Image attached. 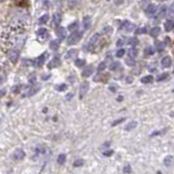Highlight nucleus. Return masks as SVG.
Returning a JSON list of instances; mask_svg holds the SVG:
<instances>
[{
    "instance_id": "obj_41",
    "label": "nucleus",
    "mask_w": 174,
    "mask_h": 174,
    "mask_svg": "<svg viewBox=\"0 0 174 174\" xmlns=\"http://www.w3.org/2000/svg\"><path fill=\"white\" fill-rule=\"evenodd\" d=\"M112 155H113V150H108V151L104 152V156H106V157H109V156H112Z\"/></svg>"
},
{
    "instance_id": "obj_38",
    "label": "nucleus",
    "mask_w": 174,
    "mask_h": 174,
    "mask_svg": "<svg viewBox=\"0 0 174 174\" xmlns=\"http://www.w3.org/2000/svg\"><path fill=\"white\" fill-rule=\"evenodd\" d=\"M119 67H120V63H119V62H113V63L110 65V70H112V71H115V70H117Z\"/></svg>"
},
{
    "instance_id": "obj_6",
    "label": "nucleus",
    "mask_w": 174,
    "mask_h": 174,
    "mask_svg": "<svg viewBox=\"0 0 174 174\" xmlns=\"http://www.w3.org/2000/svg\"><path fill=\"white\" fill-rule=\"evenodd\" d=\"M156 12H157V7L155 4H149L145 10V13L147 16H152Z\"/></svg>"
},
{
    "instance_id": "obj_1",
    "label": "nucleus",
    "mask_w": 174,
    "mask_h": 174,
    "mask_svg": "<svg viewBox=\"0 0 174 174\" xmlns=\"http://www.w3.org/2000/svg\"><path fill=\"white\" fill-rule=\"evenodd\" d=\"M82 32H73L72 34L70 35L69 38H68V45H75L77 44L79 40H81V38H82Z\"/></svg>"
},
{
    "instance_id": "obj_15",
    "label": "nucleus",
    "mask_w": 174,
    "mask_h": 174,
    "mask_svg": "<svg viewBox=\"0 0 174 174\" xmlns=\"http://www.w3.org/2000/svg\"><path fill=\"white\" fill-rule=\"evenodd\" d=\"M60 22H61V14H59V13L54 14V27H58L59 24H60Z\"/></svg>"
},
{
    "instance_id": "obj_13",
    "label": "nucleus",
    "mask_w": 174,
    "mask_h": 174,
    "mask_svg": "<svg viewBox=\"0 0 174 174\" xmlns=\"http://www.w3.org/2000/svg\"><path fill=\"white\" fill-rule=\"evenodd\" d=\"M164 26H165V31L170 32V31H172V29H174V21L173 20H168V21L165 22Z\"/></svg>"
},
{
    "instance_id": "obj_28",
    "label": "nucleus",
    "mask_w": 174,
    "mask_h": 174,
    "mask_svg": "<svg viewBox=\"0 0 174 174\" xmlns=\"http://www.w3.org/2000/svg\"><path fill=\"white\" fill-rule=\"evenodd\" d=\"M128 54H130L131 58H135L138 54H137V50L135 48H132V49H130V51H128Z\"/></svg>"
},
{
    "instance_id": "obj_37",
    "label": "nucleus",
    "mask_w": 174,
    "mask_h": 174,
    "mask_svg": "<svg viewBox=\"0 0 174 174\" xmlns=\"http://www.w3.org/2000/svg\"><path fill=\"white\" fill-rule=\"evenodd\" d=\"M125 121V117H121V119H119V120H115L112 123V126H115V125H119L120 123H122V122H124Z\"/></svg>"
},
{
    "instance_id": "obj_2",
    "label": "nucleus",
    "mask_w": 174,
    "mask_h": 174,
    "mask_svg": "<svg viewBox=\"0 0 174 174\" xmlns=\"http://www.w3.org/2000/svg\"><path fill=\"white\" fill-rule=\"evenodd\" d=\"M99 37H100V35H99L98 33L94 34V36H93V37L89 39L88 43H87V46H86V48H87L88 50H95L96 46H97V44H98Z\"/></svg>"
},
{
    "instance_id": "obj_18",
    "label": "nucleus",
    "mask_w": 174,
    "mask_h": 174,
    "mask_svg": "<svg viewBox=\"0 0 174 174\" xmlns=\"http://www.w3.org/2000/svg\"><path fill=\"white\" fill-rule=\"evenodd\" d=\"M60 46V39H58V40H52L50 44V48L52 50H57L58 48Z\"/></svg>"
},
{
    "instance_id": "obj_36",
    "label": "nucleus",
    "mask_w": 174,
    "mask_h": 174,
    "mask_svg": "<svg viewBox=\"0 0 174 174\" xmlns=\"http://www.w3.org/2000/svg\"><path fill=\"white\" fill-rule=\"evenodd\" d=\"M77 25H79V23H77V22L72 23V24H70V25H69V29H70V31H75V29H77Z\"/></svg>"
},
{
    "instance_id": "obj_23",
    "label": "nucleus",
    "mask_w": 174,
    "mask_h": 174,
    "mask_svg": "<svg viewBox=\"0 0 174 174\" xmlns=\"http://www.w3.org/2000/svg\"><path fill=\"white\" fill-rule=\"evenodd\" d=\"M164 46L165 45L162 43V41H157L156 43V48H157V50L158 51H162L163 49H164Z\"/></svg>"
},
{
    "instance_id": "obj_42",
    "label": "nucleus",
    "mask_w": 174,
    "mask_h": 174,
    "mask_svg": "<svg viewBox=\"0 0 174 174\" xmlns=\"http://www.w3.org/2000/svg\"><path fill=\"white\" fill-rule=\"evenodd\" d=\"M126 64H128V65H134V64H135V62H134V60L132 61V59H127V60H126Z\"/></svg>"
},
{
    "instance_id": "obj_26",
    "label": "nucleus",
    "mask_w": 174,
    "mask_h": 174,
    "mask_svg": "<svg viewBox=\"0 0 174 174\" xmlns=\"http://www.w3.org/2000/svg\"><path fill=\"white\" fill-rule=\"evenodd\" d=\"M168 77H169V74H168V73H163V74H161V75L158 76L157 81H158V82H162V81H164V79H168Z\"/></svg>"
},
{
    "instance_id": "obj_7",
    "label": "nucleus",
    "mask_w": 174,
    "mask_h": 174,
    "mask_svg": "<svg viewBox=\"0 0 174 174\" xmlns=\"http://www.w3.org/2000/svg\"><path fill=\"white\" fill-rule=\"evenodd\" d=\"M121 29H124L125 32H131V31H133L134 25L131 22H128V21H124L123 24H122V27H121Z\"/></svg>"
},
{
    "instance_id": "obj_45",
    "label": "nucleus",
    "mask_w": 174,
    "mask_h": 174,
    "mask_svg": "<svg viewBox=\"0 0 174 174\" xmlns=\"http://www.w3.org/2000/svg\"><path fill=\"white\" fill-rule=\"evenodd\" d=\"M170 12H171V14H174V3L172 4L171 8H170Z\"/></svg>"
},
{
    "instance_id": "obj_20",
    "label": "nucleus",
    "mask_w": 174,
    "mask_h": 174,
    "mask_svg": "<svg viewBox=\"0 0 174 174\" xmlns=\"http://www.w3.org/2000/svg\"><path fill=\"white\" fill-rule=\"evenodd\" d=\"M108 77H109V74H104V75H97L95 77V81H101V82H106L108 81Z\"/></svg>"
},
{
    "instance_id": "obj_8",
    "label": "nucleus",
    "mask_w": 174,
    "mask_h": 174,
    "mask_svg": "<svg viewBox=\"0 0 174 174\" xmlns=\"http://www.w3.org/2000/svg\"><path fill=\"white\" fill-rule=\"evenodd\" d=\"M61 64V61L60 59H59V57H54L52 60H51V62L49 63V69H51V68H58L59 65Z\"/></svg>"
},
{
    "instance_id": "obj_14",
    "label": "nucleus",
    "mask_w": 174,
    "mask_h": 174,
    "mask_svg": "<svg viewBox=\"0 0 174 174\" xmlns=\"http://www.w3.org/2000/svg\"><path fill=\"white\" fill-rule=\"evenodd\" d=\"M136 126H137V122H136V121H132V122H130L128 124H126V125H125L124 130H125V131H132L133 128H135Z\"/></svg>"
},
{
    "instance_id": "obj_25",
    "label": "nucleus",
    "mask_w": 174,
    "mask_h": 174,
    "mask_svg": "<svg viewBox=\"0 0 174 174\" xmlns=\"http://www.w3.org/2000/svg\"><path fill=\"white\" fill-rule=\"evenodd\" d=\"M151 54H153V48L147 47L145 49V56L146 57H148V56H151Z\"/></svg>"
},
{
    "instance_id": "obj_31",
    "label": "nucleus",
    "mask_w": 174,
    "mask_h": 174,
    "mask_svg": "<svg viewBox=\"0 0 174 174\" xmlns=\"http://www.w3.org/2000/svg\"><path fill=\"white\" fill-rule=\"evenodd\" d=\"M128 44H130L131 46H136V45L138 44V39H137L136 37L131 38L130 40H128Z\"/></svg>"
},
{
    "instance_id": "obj_22",
    "label": "nucleus",
    "mask_w": 174,
    "mask_h": 174,
    "mask_svg": "<svg viewBox=\"0 0 174 174\" xmlns=\"http://www.w3.org/2000/svg\"><path fill=\"white\" fill-rule=\"evenodd\" d=\"M76 54H77V50H76V49H72V50H69V51H68L67 56H65V59H70V58H73Z\"/></svg>"
},
{
    "instance_id": "obj_47",
    "label": "nucleus",
    "mask_w": 174,
    "mask_h": 174,
    "mask_svg": "<svg viewBox=\"0 0 174 174\" xmlns=\"http://www.w3.org/2000/svg\"><path fill=\"white\" fill-rule=\"evenodd\" d=\"M126 81H127V82H128V83H131V82H132V77H130V76H128V77H126Z\"/></svg>"
},
{
    "instance_id": "obj_34",
    "label": "nucleus",
    "mask_w": 174,
    "mask_h": 174,
    "mask_svg": "<svg viewBox=\"0 0 174 174\" xmlns=\"http://www.w3.org/2000/svg\"><path fill=\"white\" fill-rule=\"evenodd\" d=\"M56 89H57V90H59V92L65 90V89H67V85H65V84H61V85H58V86H56Z\"/></svg>"
},
{
    "instance_id": "obj_3",
    "label": "nucleus",
    "mask_w": 174,
    "mask_h": 174,
    "mask_svg": "<svg viewBox=\"0 0 174 174\" xmlns=\"http://www.w3.org/2000/svg\"><path fill=\"white\" fill-rule=\"evenodd\" d=\"M88 89H89V83L87 82V81L83 82L82 84H81V87H79V98L81 99L84 98V96L87 94Z\"/></svg>"
},
{
    "instance_id": "obj_5",
    "label": "nucleus",
    "mask_w": 174,
    "mask_h": 174,
    "mask_svg": "<svg viewBox=\"0 0 174 174\" xmlns=\"http://www.w3.org/2000/svg\"><path fill=\"white\" fill-rule=\"evenodd\" d=\"M47 57H48V54H40L39 57L35 60V62H34V64L36 65V67H41V65H44V63H45V61H46V59H47Z\"/></svg>"
},
{
    "instance_id": "obj_43",
    "label": "nucleus",
    "mask_w": 174,
    "mask_h": 174,
    "mask_svg": "<svg viewBox=\"0 0 174 174\" xmlns=\"http://www.w3.org/2000/svg\"><path fill=\"white\" fill-rule=\"evenodd\" d=\"M122 2H123V0H114V3H115L117 6H120V4H122Z\"/></svg>"
},
{
    "instance_id": "obj_21",
    "label": "nucleus",
    "mask_w": 174,
    "mask_h": 174,
    "mask_svg": "<svg viewBox=\"0 0 174 174\" xmlns=\"http://www.w3.org/2000/svg\"><path fill=\"white\" fill-rule=\"evenodd\" d=\"M159 34H160V29L159 27H153V29H150V35L152 37H157Z\"/></svg>"
},
{
    "instance_id": "obj_29",
    "label": "nucleus",
    "mask_w": 174,
    "mask_h": 174,
    "mask_svg": "<svg viewBox=\"0 0 174 174\" xmlns=\"http://www.w3.org/2000/svg\"><path fill=\"white\" fill-rule=\"evenodd\" d=\"M84 64H85V60H83V59H77V60L75 61V65L77 68L83 67Z\"/></svg>"
},
{
    "instance_id": "obj_33",
    "label": "nucleus",
    "mask_w": 174,
    "mask_h": 174,
    "mask_svg": "<svg viewBox=\"0 0 174 174\" xmlns=\"http://www.w3.org/2000/svg\"><path fill=\"white\" fill-rule=\"evenodd\" d=\"M124 54H125V50H124V49H119L117 52L115 54V56H117V58H122V57H124Z\"/></svg>"
},
{
    "instance_id": "obj_44",
    "label": "nucleus",
    "mask_w": 174,
    "mask_h": 174,
    "mask_svg": "<svg viewBox=\"0 0 174 174\" xmlns=\"http://www.w3.org/2000/svg\"><path fill=\"white\" fill-rule=\"evenodd\" d=\"M4 94H6V90H4V89L0 90V98H1V97H3V96H4Z\"/></svg>"
},
{
    "instance_id": "obj_24",
    "label": "nucleus",
    "mask_w": 174,
    "mask_h": 174,
    "mask_svg": "<svg viewBox=\"0 0 174 174\" xmlns=\"http://www.w3.org/2000/svg\"><path fill=\"white\" fill-rule=\"evenodd\" d=\"M172 161H173V157L172 156H168L167 158L164 159V165H167V167H169V165L172 164Z\"/></svg>"
},
{
    "instance_id": "obj_40",
    "label": "nucleus",
    "mask_w": 174,
    "mask_h": 174,
    "mask_svg": "<svg viewBox=\"0 0 174 174\" xmlns=\"http://www.w3.org/2000/svg\"><path fill=\"white\" fill-rule=\"evenodd\" d=\"M132 171V169H131V165H126L125 168L123 169V172L124 173H130V172Z\"/></svg>"
},
{
    "instance_id": "obj_19",
    "label": "nucleus",
    "mask_w": 174,
    "mask_h": 174,
    "mask_svg": "<svg viewBox=\"0 0 174 174\" xmlns=\"http://www.w3.org/2000/svg\"><path fill=\"white\" fill-rule=\"evenodd\" d=\"M83 25H84V29H88L90 26V18L89 16H85L84 20H83Z\"/></svg>"
},
{
    "instance_id": "obj_9",
    "label": "nucleus",
    "mask_w": 174,
    "mask_h": 174,
    "mask_svg": "<svg viewBox=\"0 0 174 174\" xmlns=\"http://www.w3.org/2000/svg\"><path fill=\"white\" fill-rule=\"evenodd\" d=\"M56 33H57L58 37L60 38V39H64V38H65V35H67V31H65L63 27H57Z\"/></svg>"
},
{
    "instance_id": "obj_48",
    "label": "nucleus",
    "mask_w": 174,
    "mask_h": 174,
    "mask_svg": "<svg viewBox=\"0 0 174 174\" xmlns=\"http://www.w3.org/2000/svg\"><path fill=\"white\" fill-rule=\"evenodd\" d=\"M110 89L112 90V92H115V90H117V88H114V86H111Z\"/></svg>"
},
{
    "instance_id": "obj_35",
    "label": "nucleus",
    "mask_w": 174,
    "mask_h": 174,
    "mask_svg": "<svg viewBox=\"0 0 174 174\" xmlns=\"http://www.w3.org/2000/svg\"><path fill=\"white\" fill-rule=\"evenodd\" d=\"M146 32H147V29H146V27H142V29H136L135 34H136V35H142V34H145Z\"/></svg>"
},
{
    "instance_id": "obj_30",
    "label": "nucleus",
    "mask_w": 174,
    "mask_h": 174,
    "mask_svg": "<svg viewBox=\"0 0 174 174\" xmlns=\"http://www.w3.org/2000/svg\"><path fill=\"white\" fill-rule=\"evenodd\" d=\"M65 162V155H60L58 157V163L59 164H63Z\"/></svg>"
},
{
    "instance_id": "obj_4",
    "label": "nucleus",
    "mask_w": 174,
    "mask_h": 174,
    "mask_svg": "<svg viewBox=\"0 0 174 174\" xmlns=\"http://www.w3.org/2000/svg\"><path fill=\"white\" fill-rule=\"evenodd\" d=\"M37 37L39 38V40L40 41H45L46 39H48V37H49L48 31L46 29H39L37 31Z\"/></svg>"
},
{
    "instance_id": "obj_11",
    "label": "nucleus",
    "mask_w": 174,
    "mask_h": 174,
    "mask_svg": "<svg viewBox=\"0 0 174 174\" xmlns=\"http://www.w3.org/2000/svg\"><path fill=\"white\" fill-rule=\"evenodd\" d=\"M93 71H94V67H93V65H88L87 68H85V69L83 70L82 75L84 76V77H88V76L93 73Z\"/></svg>"
},
{
    "instance_id": "obj_46",
    "label": "nucleus",
    "mask_w": 174,
    "mask_h": 174,
    "mask_svg": "<svg viewBox=\"0 0 174 174\" xmlns=\"http://www.w3.org/2000/svg\"><path fill=\"white\" fill-rule=\"evenodd\" d=\"M117 46H119V47H120V46H122V45H123V40H122V39H120V40H117Z\"/></svg>"
},
{
    "instance_id": "obj_27",
    "label": "nucleus",
    "mask_w": 174,
    "mask_h": 174,
    "mask_svg": "<svg viewBox=\"0 0 174 174\" xmlns=\"http://www.w3.org/2000/svg\"><path fill=\"white\" fill-rule=\"evenodd\" d=\"M48 19H49V15H48V14H45V15H43L40 19H39V24H45V23L48 21Z\"/></svg>"
},
{
    "instance_id": "obj_10",
    "label": "nucleus",
    "mask_w": 174,
    "mask_h": 174,
    "mask_svg": "<svg viewBox=\"0 0 174 174\" xmlns=\"http://www.w3.org/2000/svg\"><path fill=\"white\" fill-rule=\"evenodd\" d=\"M161 64L163 68H170L172 65V59L170 57H164L162 59Z\"/></svg>"
},
{
    "instance_id": "obj_12",
    "label": "nucleus",
    "mask_w": 174,
    "mask_h": 174,
    "mask_svg": "<svg viewBox=\"0 0 174 174\" xmlns=\"http://www.w3.org/2000/svg\"><path fill=\"white\" fill-rule=\"evenodd\" d=\"M13 157H14V159H15V160H22V159L25 157V153H24V151H23V150H21V149H18V150L14 152Z\"/></svg>"
},
{
    "instance_id": "obj_39",
    "label": "nucleus",
    "mask_w": 174,
    "mask_h": 174,
    "mask_svg": "<svg viewBox=\"0 0 174 174\" xmlns=\"http://www.w3.org/2000/svg\"><path fill=\"white\" fill-rule=\"evenodd\" d=\"M104 69H106V63H104V62H101V63L98 65V70H97V71H98V73H101Z\"/></svg>"
},
{
    "instance_id": "obj_17",
    "label": "nucleus",
    "mask_w": 174,
    "mask_h": 174,
    "mask_svg": "<svg viewBox=\"0 0 174 174\" xmlns=\"http://www.w3.org/2000/svg\"><path fill=\"white\" fill-rule=\"evenodd\" d=\"M165 13H167V8H165V7H162V8H160V9H159L158 14H157V18H159V19H162V18L165 15Z\"/></svg>"
},
{
    "instance_id": "obj_16",
    "label": "nucleus",
    "mask_w": 174,
    "mask_h": 174,
    "mask_svg": "<svg viewBox=\"0 0 174 174\" xmlns=\"http://www.w3.org/2000/svg\"><path fill=\"white\" fill-rule=\"evenodd\" d=\"M152 81H153V77H152L151 75L144 76V77L140 79V82H142V84H149V83H152Z\"/></svg>"
},
{
    "instance_id": "obj_32",
    "label": "nucleus",
    "mask_w": 174,
    "mask_h": 174,
    "mask_svg": "<svg viewBox=\"0 0 174 174\" xmlns=\"http://www.w3.org/2000/svg\"><path fill=\"white\" fill-rule=\"evenodd\" d=\"M84 164V160L83 159H77L75 162H74V167H82V165Z\"/></svg>"
}]
</instances>
